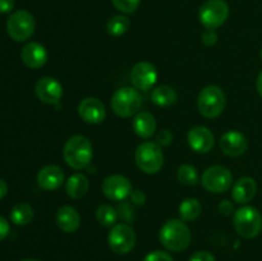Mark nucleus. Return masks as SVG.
<instances>
[{
  "label": "nucleus",
  "instance_id": "20",
  "mask_svg": "<svg viewBox=\"0 0 262 261\" xmlns=\"http://www.w3.org/2000/svg\"><path fill=\"white\" fill-rule=\"evenodd\" d=\"M56 225L64 233H74L81 225V216L74 207L66 205L56 212Z\"/></svg>",
  "mask_w": 262,
  "mask_h": 261
},
{
  "label": "nucleus",
  "instance_id": "13",
  "mask_svg": "<svg viewBox=\"0 0 262 261\" xmlns=\"http://www.w3.org/2000/svg\"><path fill=\"white\" fill-rule=\"evenodd\" d=\"M35 92L37 99L43 104H56L63 96V87L53 77H42L36 83Z\"/></svg>",
  "mask_w": 262,
  "mask_h": 261
},
{
  "label": "nucleus",
  "instance_id": "11",
  "mask_svg": "<svg viewBox=\"0 0 262 261\" xmlns=\"http://www.w3.org/2000/svg\"><path fill=\"white\" fill-rule=\"evenodd\" d=\"M102 192L112 201H122L132 193V184L127 177L114 174L102 182Z\"/></svg>",
  "mask_w": 262,
  "mask_h": 261
},
{
  "label": "nucleus",
  "instance_id": "23",
  "mask_svg": "<svg viewBox=\"0 0 262 261\" xmlns=\"http://www.w3.org/2000/svg\"><path fill=\"white\" fill-rule=\"evenodd\" d=\"M178 99V94L170 86H159L151 94V100L155 105L160 107L171 106Z\"/></svg>",
  "mask_w": 262,
  "mask_h": 261
},
{
  "label": "nucleus",
  "instance_id": "10",
  "mask_svg": "<svg viewBox=\"0 0 262 261\" xmlns=\"http://www.w3.org/2000/svg\"><path fill=\"white\" fill-rule=\"evenodd\" d=\"M107 243L113 252L118 255H125L135 248L136 233L130 225L120 223L112 227L107 235Z\"/></svg>",
  "mask_w": 262,
  "mask_h": 261
},
{
  "label": "nucleus",
  "instance_id": "26",
  "mask_svg": "<svg viewBox=\"0 0 262 261\" xmlns=\"http://www.w3.org/2000/svg\"><path fill=\"white\" fill-rule=\"evenodd\" d=\"M130 26V20L127 15L123 14H117L113 15L112 18H109L106 23V31L109 35L112 36H122L124 35L128 31Z\"/></svg>",
  "mask_w": 262,
  "mask_h": 261
},
{
  "label": "nucleus",
  "instance_id": "33",
  "mask_svg": "<svg viewBox=\"0 0 262 261\" xmlns=\"http://www.w3.org/2000/svg\"><path fill=\"white\" fill-rule=\"evenodd\" d=\"M189 261H216V258L209 251H199L191 256Z\"/></svg>",
  "mask_w": 262,
  "mask_h": 261
},
{
  "label": "nucleus",
  "instance_id": "8",
  "mask_svg": "<svg viewBox=\"0 0 262 261\" xmlns=\"http://www.w3.org/2000/svg\"><path fill=\"white\" fill-rule=\"evenodd\" d=\"M35 18L27 10H17L7 20L8 35L17 42L28 40L35 32Z\"/></svg>",
  "mask_w": 262,
  "mask_h": 261
},
{
  "label": "nucleus",
  "instance_id": "19",
  "mask_svg": "<svg viewBox=\"0 0 262 261\" xmlns=\"http://www.w3.org/2000/svg\"><path fill=\"white\" fill-rule=\"evenodd\" d=\"M257 192L256 181L251 177H242L234 183L232 189V197L237 204H247Z\"/></svg>",
  "mask_w": 262,
  "mask_h": 261
},
{
  "label": "nucleus",
  "instance_id": "5",
  "mask_svg": "<svg viewBox=\"0 0 262 261\" xmlns=\"http://www.w3.org/2000/svg\"><path fill=\"white\" fill-rule=\"evenodd\" d=\"M233 225L238 234L243 238L257 237L262 230V216L257 209L252 206L241 207L233 217Z\"/></svg>",
  "mask_w": 262,
  "mask_h": 261
},
{
  "label": "nucleus",
  "instance_id": "9",
  "mask_svg": "<svg viewBox=\"0 0 262 261\" xmlns=\"http://www.w3.org/2000/svg\"><path fill=\"white\" fill-rule=\"evenodd\" d=\"M201 183L202 187L211 193H223L232 186V171L223 165L210 166L202 174Z\"/></svg>",
  "mask_w": 262,
  "mask_h": 261
},
{
  "label": "nucleus",
  "instance_id": "37",
  "mask_svg": "<svg viewBox=\"0 0 262 261\" xmlns=\"http://www.w3.org/2000/svg\"><path fill=\"white\" fill-rule=\"evenodd\" d=\"M130 197H132V201L136 205H143L146 201V196L142 191H132Z\"/></svg>",
  "mask_w": 262,
  "mask_h": 261
},
{
  "label": "nucleus",
  "instance_id": "28",
  "mask_svg": "<svg viewBox=\"0 0 262 261\" xmlns=\"http://www.w3.org/2000/svg\"><path fill=\"white\" fill-rule=\"evenodd\" d=\"M177 177H178V181L184 186H196L199 182V174H197L196 168L188 165V164H183L179 166Z\"/></svg>",
  "mask_w": 262,
  "mask_h": 261
},
{
  "label": "nucleus",
  "instance_id": "41",
  "mask_svg": "<svg viewBox=\"0 0 262 261\" xmlns=\"http://www.w3.org/2000/svg\"><path fill=\"white\" fill-rule=\"evenodd\" d=\"M261 58H262V50H261Z\"/></svg>",
  "mask_w": 262,
  "mask_h": 261
},
{
  "label": "nucleus",
  "instance_id": "1",
  "mask_svg": "<svg viewBox=\"0 0 262 261\" xmlns=\"http://www.w3.org/2000/svg\"><path fill=\"white\" fill-rule=\"evenodd\" d=\"M159 240L169 251L181 252L191 243V230L183 220L170 219L161 227Z\"/></svg>",
  "mask_w": 262,
  "mask_h": 261
},
{
  "label": "nucleus",
  "instance_id": "14",
  "mask_svg": "<svg viewBox=\"0 0 262 261\" xmlns=\"http://www.w3.org/2000/svg\"><path fill=\"white\" fill-rule=\"evenodd\" d=\"M78 115L89 124H100L106 117V110L99 99L86 97L78 104Z\"/></svg>",
  "mask_w": 262,
  "mask_h": 261
},
{
  "label": "nucleus",
  "instance_id": "4",
  "mask_svg": "<svg viewBox=\"0 0 262 261\" xmlns=\"http://www.w3.org/2000/svg\"><path fill=\"white\" fill-rule=\"evenodd\" d=\"M225 104H227V100H225L224 91L214 84L204 87L197 99L200 114L210 119L219 117L224 112Z\"/></svg>",
  "mask_w": 262,
  "mask_h": 261
},
{
  "label": "nucleus",
  "instance_id": "17",
  "mask_svg": "<svg viewBox=\"0 0 262 261\" xmlns=\"http://www.w3.org/2000/svg\"><path fill=\"white\" fill-rule=\"evenodd\" d=\"M20 58L26 67L31 69H38L48 61V51L41 44L28 42L20 51Z\"/></svg>",
  "mask_w": 262,
  "mask_h": 261
},
{
  "label": "nucleus",
  "instance_id": "38",
  "mask_svg": "<svg viewBox=\"0 0 262 261\" xmlns=\"http://www.w3.org/2000/svg\"><path fill=\"white\" fill-rule=\"evenodd\" d=\"M7 192H8L7 183H5L3 179H0V199H3V197L5 196V194H7Z\"/></svg>",
  "mask_w": 262,
  "mask_h": 261
},
{
  "label": "nucleus",
  "instance_id": "24",
  "mask_svg": "<svg viewBox=\"0 0 262 261\" xmlns=\"http://www.w3.org/2000/svg\"><path fill=\"white\" fill-rule=\"evenodd\" d=\"M202 205L197 199H187L179 205V215L183 222H193L201 215Z\"/></svg>",
  "mask_w": 262,
  "mask_h": 261
},
{
  "label": "nucleus",
  "instance_id": "34",
  "mask_svg": "<svg viewBox=\"0 0 262 261\" xmlns=\"http://www.w3.org/2000/svg\"><path fill=\"white\" fill-rule=\"evenodd\" d=\"M233 211H234V205H233L229 200H224V201H222L219 204V212L222 215L228 216V215L232 214Z\"/></svg>",
  "mask_w": 262,
  "mask_h": 261
},
{
  "label": "nucleus",
  "instance_id": "2",
  "mask_svg": "<svg viewBox=\"0 0 262 261\" xmlns=\"http://www.w3.org/2000/svg\"><path fill=\"white\" fill-rule=\"evenodd\" d=\"M64 160L74 170H81L89 166L92 160V145L82 135L72 136L66 142L63 150Z\"/></svg>",
  "mask_w": 262,
  "mask_h": 261
},
{
  "label": "nucleus",
  "instance_id": "36",
  "mask_svg": "<svg viewBox=\"0 0 262 261\" xmlns=\"http://www.w3.org/2000/svg\"><path fill=\"white\" fill-rule=\"evenodd\" d=\"M13 8H14V0H0V13L3 14L12 12Z\"/></svg>",
  "mask_w": 262,
  "mask_h": 261
},
{
  "label": "nucleus",
  "instance_id": "31",
  "mask_svg": "<svg viewBox=\"0 0 262 261\" xmlns=\"http://www.w3.org/2000/svg\"><path fill=\"white\" fill-rule=\"evenodd\" d=\"M156 143H158L159 146H169L171 143V141H173V133L170 132L169 129H161L160 132L156 135V138H155Z\"/></svg>",
  "mask_w": 262,
  "mask_h": 261
},
{
  "label": "nucleus",
  "instance_id": "16",
  "mask_svg": "<svg viewBox=\"0 0 262 261\" xmlns=\"http://www.w3.org/2000/svg\"><path fill=\"white\" fill-rule=\"evenodd\" d=\"M214 133L204 125L193 127L188 132V143L193 151L199 154H207L214 147Z\"/></svg>",
  "mask_w": 262,
  "mask_h": 261
},
{
  "label": "nucleus",
  "instance_id": "15",
  "mask_svg": "<svg viewBox=\"0 0 262 261\" xmlns=\"http://www.w3.org/2000/svg\"><path fill=\"white\" fill-rule=\"evenodd\" d=\"M220 150L230 158L243 155L248 148V141L243 133L238 130H228L219 141Z\"/></svg>",
  "mask_w": 262,
  "mask_h": 261
},
{
  "label": "nucleus",
  "instance_id": "27",
  "mask_svg": "<svg viewBox=\"0 0 262 261\" xmlns=\"http://www.w3.org/2000/svg\"><path fill=\"white\" fill-rule=\"evenodd\" d=\"M96 220L102 227H114L118 220V212L112 205H100L96 210Z\"/></svg>",
  "mask_w": 262,
  "mask_h": 261
},
{
  "label": "nucleus",
  "instance_id": "35",
  "mask_svg": "<svg viewBox=\"0 0 262 261\" xmlns=\"http://www.w3.org/2000/svg\"><path fill=\"white\" fill-rule=\"evenodd\" d=\"M9 223L4 219L3 216H0V241H3L4 238H7V235L9 234Z\"/></svg>",
  "mask_w": 262,
  "mask_h": 261
},
{
  "label": "nucleus",
  "instance_id": "40",
  "mask_svg": "<svg viewBox=\"0 0 262 261\" xmlns=\"http://www.w3.org/2000/svg\"><path fill=\"white\" fill-rule=\"evenodd\" d=\"M22 261H40V260H35V258H26V260H22Z\"/></svg>",
  "mask_w": 262,
  "mask_h": 261
},
{
  "label": "nucleus",
  "instance_id": "7",
  "mask_svg": "<svg viewBox=\"0 0 262 261\" xmlns=\"http://www.w3.org/2000/svg\"><path fill=\"white\" fill-rule=\"evenodd\" d=\"M229 17V5L224 0H206L200 7L199 18L206 30H216Z\"/></svg>",
  "mask_w": 262,
  "mask_h": 261
},
{
  "label": "nucleus",
  "instance_id": "25",
  "mask_svg": "<svg viewBox=\"0 0 262 261\" xmlns=\"http://www.w3.org/2000/svg\"><path fill=\"white\" fill-rule=\"evenodd\" d=\"M33 219V209L30 204L19 202L13 207L10 212V220L15 225H27Z\"/></svg>",
  "mask_w": 262,
  "mask_h": 261
},
{
  "label": "nucleus",
  "instance_id": "3",
  "mask_svg": "<svg viewBox=\"0 0 262 261\" xmlns=\"http://www.w3.org/2000/svg\"><path fill=\"white\" fill-rule=\"evenodd\" d=\"M112 109L120 118H129L140 112L142 97L140 92L132 87H120L112 97Z\"/></svg>",
  "mask_w": 262,
  "mask_h": 261
},
{
  "label": "nucleus",
  "instance_id": "21",
  "mask_svg": "<svg viewBox=\"0 0 262 261\" xmlns=\"http://www.w3.org/2000/svg\"><path fill=\"white\" fill-rule=\"evenodd\" d=\"M133 130L141 138H150L156 130V120L152 114L147 112H138L132 122Z\"/></svg>",
  "mask_w": 262,
  "mask_h": 261
},
{
  "label": "nucleus",
  "instance_id": "18",
  "mask_svg": "<svg viewBox=\"0 0 262 261\" xmlns=\"http://www.w3.org/2000/svg\"><path fill=\"white\" fill-rule=\"evenodd\" d=\"M64 171L58 165H46L37 173L36 181L40 188L45 191H55L63 184Z\"/></svg>",
  "mask_w": 262,
  "mask_h": 261
},
{
  "label": "nucleus",
  "instance_id": "29",
  "mask_svg": "<svg viewBox=\"0 0 262 261\" xmlns=\"http://www.w3.org/2000/svg\"><path fill=\"white\" fill-rule=\"evenodd\" d=\"M112 2L113 5L119 12L125 13V14H130V13L137 10V8L140 7L141 0H112Z\"/></svg>",
  "mask_w": 262,
  "mask_h": 261
},
{
  "label": "nucleus",
  "instance_id": "30",
  "mask_svg": "<svg viewBox=\"0 0 262 261\" xmlns=\"http://www.w3.org/2000/svg\"><path fill=\"white\" fill-rule=\"evenodd\" d=\"M143 261H174V258L165 251H152L145 256Z\"/></svg>",
  "mask_w": 262,
  "mask_h": 261
},
{
  "label": "nucleus",
  "instance_id": "12",
  "mask_svg": "<svg viewBox=\"0 0 262 261\" xmlns=\"http://www.w3.org/2000/svg\"><path fill=\"white\" fill-rule=\"evenodd\" d=\"M130 79L136 89L147 91L152 89V86L158 81V71L154 64L148 61H140L133 67L130 72Z\"/></svg>",
  "mask_w": 262,
  "mask_h": 261
},
{
  "label": "nucleus",
  "instance_id": "39",
  "mask_svg": "<svg viewBox=\"0 0 262 261\" xmlns=\"http://www.w3.org/2000/svg\"><path fill=\"white\" fill-rule=\"evenodd\" d=\"M256 87H257V92L260 94V96L262 97V72L258 74L257 81H256Z\"/></svg>",
  "mask_w": 262,
  "mask_h": 261
},
{
  "label": "nucleus",
  "instance_id": "6",
  "mask_svg": "<svg viewBox=\"0 0 262 261\" xmlns=\"http://www.w3.org/2000/svg\"><path fill=\"white\" fill-rule=\"evenodd\" d=\"M136 164L146 174H155L164 165V155L161 147L156 142L146 141L137 147L135 154Z\"/></svg>",
  "mask_w": 262,
  "mask_h": 261
},
{
  "label": "nucleus",
  "instance_id": "32",
  "mask_svg": "<svg viewBox=\"0 0 262 261\" xmlns=\"http://www.w3.org/2000/svg\"><path fill=\"white\" fill-rule=\"evenodd\" d=\"M201 41L206 46H212L217 42V33L215 30H206L201 35Z\"/></svg>",
  "mask_w": 262,
  "mask_h": 261
},
{
  "label": "nucleus",
  "instance_id": "22",
  "mask_svg": "<svg viewBox=\"0 0 262 261\" xmlns=\"http://www.w3.org/2000/svg\"><path fill=\"white\" fill-rule=\"evenodd\" d=\"M89 187L90 183L87 177L82 173H76L69 177L68 181H67L66 192L71 199L78 200L87 193Z\"/></svg>",
  "mask_w": 262,
  "mask_h": 261
}]
</instances>
